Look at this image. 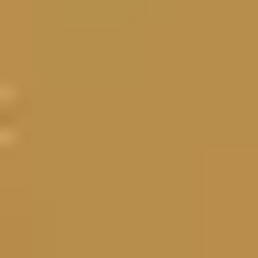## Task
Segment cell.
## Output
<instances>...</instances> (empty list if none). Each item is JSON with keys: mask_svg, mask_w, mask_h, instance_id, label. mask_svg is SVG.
<instances>
[{"mask_svg": "<svg viewBox=\"0 0 258 258\" xmlns=\"http://www.w3.org/2000/svg\"><path fill=\"white\" fill-rule=\"evenodd\" d=\"M0 129H15V101H0Z\"/></svg>", "mask_w": 258, "mask_h": 258, "instance_id": "obj_1", "label": "cell"}]
</instances>
